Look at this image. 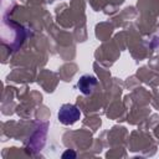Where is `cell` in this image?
<instances>
[{"label": "cell", "instance_id": "2", "mask_svg": "<svg viewBox=\"0 0 159 159\" xmlns=\"http://www.w3.org/2000/svg\"><path fill=\"white\" fill-rule=\"evenodd\" d=\"M80 91L84 94H89L93 92L94 87L97 86V78L93 77V76H89V75H84L80 78L78 83H77Z\"/></svg>", "mask_w": 159, "mask_h": 159}, {"label": "cell", "instance_id": "1", "mask_svg": "<svg viewBox=\"0 0 159 159\" xmlns=\"http://www.w3.org/2000/svg\"><path fill=\"white\" fill-rule=\"evenodd\" d=\"M81 117V113L78 111V108L73 104H63L60 108L58 112V119L62 124H73L75 122H77Z\"/></svg>", "mask_w": 159, "mask_h": 159}]
</instances>
